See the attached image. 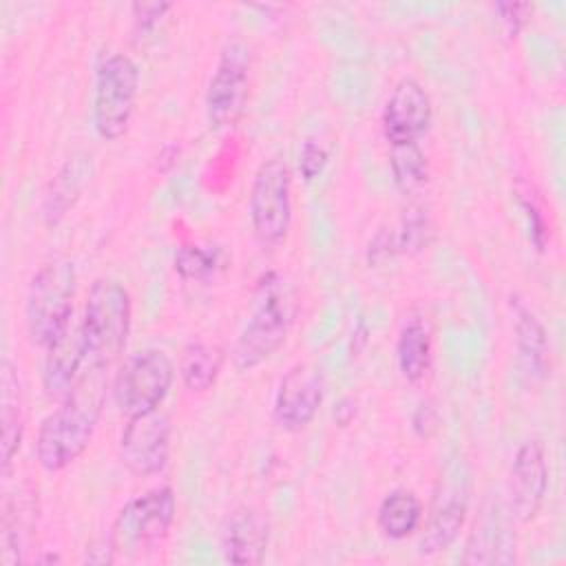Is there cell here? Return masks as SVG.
I'll return each mask as SVG.
<instances>
[{"mask_svg": "<svg viewBox=\"0 0 566 566\" xmlns=\"http://www.w3.org/2000/svg\"><path fill=\"white\" fill-rule=\"evenodd\" d=\"M531 11H533V7L528 2H497L495 4V13L511 38H515L520 33V29L526 24Z\"/></svg>", "mask_w": 566, "mask_h": 566, "instance_id": "obj_29", "label": "cell"}, {"mask_svg": "<svg viewBox=\"0 0 566 566\" xmlns=\"http://www.w3.org/2000/svg\"><path fill=\"white\" fill-rule=\"evenodd\" d=\"M398 371L409 382H420L431 367V334L420 318H409L396 340Z\"/></svg>", "mask_w": 566, "mask_h": 566, "instance_id": "obj_20", "label": "cell"}, {"mask_svg": "<svg viewBox=\"0 0 566 566\" xmlns=\"http://www.w3.org/2000/svg\"><path fill=\"white\" fill-rule=\"evenodd\" d=\"M515 559V533L502 513H484L471 531L464 564H511Z\"/></svg>", "mask_w": 566, "mask_h": 566, "instance_id": "obj_17", "label": "cell"}, {"mask_svg": "<svg viewBox=\"0 0 566 566\" xmlns=\"http://www.w3.org/2000/svg\"><path fill=\"white\" fill-rule=\"evenodd\" d=\"M130 323L133 301L128 290L117 279H95L88 287L80 321L88 365L111 367L126 347Z\"/></svg>", "mask_w": 566, "mask_h": 566, "instance_id": "obj_3", "label": "cell"}, {"mask_svg": "<svg viewBox=\"0 0 566 566\" xmlns=\"http://www.w3.org/2000/svg\"><path fill=\"white\" fill-rule=\"evenodd\" d=\"M548 489V462L539 440H526L517 447L509 471L511 515L517 522H531L544 502Z\"/></svg>", "mask_w": 566, "mask_h": 566, "instance_id": "obj_14", "label": "cell"}, {"mask_svg": "<svg viewBox=\"0 0 566 566\" xmlns=\"http://www.w3.org/2000/svg\"><path fill=\"white\" fill-rule=\"evenodd\" d=\"M0 447H2V469L7 471L13 455L18 453L24 436V407L22 389L15 367L4 358L0 367Z\"/></svg>", "mask_w": 566, "mask_h": 566, "instance_id": "obj_19", "label": "cell"}, {"mask_svg": "<svg viewBox=\"0 0 566 566\" xmlns=\"http://www.w3.org/2000/svg\"><path fill=\"white\" fill-rule=\"evenodd\" d=\"M325 396L323 374L312 363L292 365L274 396V420L285 431L305 429L318 413Z\"/></svg>", "mask_w": 566, "mask_h": 566, "instance_id": "obj_13", "label": "cell"}, {"mask_svg": "<svg viewBox=\"0 0 566 566\" xmlns=\"http://www.w3.org/2000/svg\"><path fill=\"white\" fill-rule=\"evenodd\" d=\"M517 199H520V206L524 208L526 212V219H528V237L533 241V245L542 252L548 243V226H546V219H544V212L542 208L537 206L535 197L528 195V192H517Z\"/></svg>", "mask_w": 566, "mask_h": 566, "instance_id": "obj_27", "label": "cell"}, {"mask_svg": "<svg viewBox=\"0 0 566 566\" xmlns=\"http://www.w3.org/2000/svg\"><path fill=\"white\" fill-rule=\"evenodd\" d=\"M250 86V51L232 40L221 49L206 88V117L212 128H230L243 115Z\"/></svg>", "mask_w": 566, "mask_h": 566, "instance_id": "obj_10", "label": "cell"}, {"mask_svg": "<svg viewBox=\"0 0 566 566\" xmlns=\"http://www.w3.org/2000/svg\"><path fill=\"white\" fill-rule=\"evenodd\" d=\"M170 9H172V4H168V2H137V4H133V18H135L137 33L153 31Z\"/></svg>", "mask_w": 566, "mask_h": 566, "instance_id": "obj_30", "label": "cell"}, {"mask_svg": "<svg viewBox=\"0 0 566 566\" xmlns=\"http://www.w3.org/2000/svg\"><path fill=\"white\" fill-rule=\"evenodd\" d=\"M91 157H73L69 159L60 172L53 177L46 197H44V217L49 223H55L80 197L84 181L91 175Z\"/></svg>", "mask_w": 566, "mask_h": 566, "instance_id": "obj_23", "label": "cell"}, {"mask_svg": "<svg viewBox=\"0 0 566 566\" xmlns=\"http://www.w3.org/2000/svg\"><path fill=\"white\" fill-rule=\"evenodd\" d=\"M431 219L422 208H409L402 214L400 228L394 230L398 252H418L431 241Z\"/></svg>", "mask_w": 566, "mask_h": 566, "instance_id": "obj_25", "label": "cell"}, {"mask_svg": "<svg viewBox=\"0 0 566 566\" xmlns=\"http://www.w3.org/2000/svg\"><path fill=\"white\" fill-rule=\"evenodd\" d=\"M433 119V104L424 86L413 77H402L382 106V135L389 146L418 144Z\"/></svg>", "mask_w": 566, "mask_h": 566, "instance_id": "obj_12", "label": "cell"}, {"mask_svg": "<svg viewBox=\"0 0 566 566\" xmlns=\"http://www.w3.org/2000/svg\"><path fill=\"white\" fill-rule=\"evenodd\" d=\"M223 367V349L203 340H192L179 358V376L190 391H208Z\"/></svg>", "mask_w": 566, "mask_h": 566, "instance_id": "obj_22", "label": "cell"}, {"mask_svg": "<svg viewBox=\"0 0 566 566\" xmlns=\"http://www.w3.org/2000/svg\"><path fill=\"white\" fill-rule=\"evenodd\" d=\"M42 363V387L44 394L53 400H62L86 367V345L82 336V325L73 323L49 343Z\"/></svg>", "mask_w": 566, "mask_h": 566, "instance_id": "obj_15", "label": "cell"}, {"mask_svg": "<svg viewBox=\"0 0 566 566\" xmlns=\"http://www.w3.org/2000/svg\"><path fill=\"white\" fill-rule=\"evenodd\" d=\"M296 316V301L290 285L274 272L265 274L256 287L250 314L234 340L232 365L250 371L272 358L285 343Z\"/></svg>", "mask_w": 566, "mask_h": 566, "instance_id": "obj_2", "label": "cell"}, {"mask_svg": "<svg viewBox=\"0 0 566 566\" xmlns=\"http://www.w3.org/2000/svg\"><path fill=\"white\" fill-rule=\"evenodd\" d=\"M139 93V69L126 53H111L95 71L91 119L95 133L106 139H119L130 124Z\"/></svg>", "mask_w": 566, "mask_h": 566, "instance_id": "obj_5", "label": "cell"}, {"mask_svg": "<svg viewBox=\"0 0 566 566\" xmlns=\"http://www.w3.org/2000/svg\"><path fill=\"white\" fill-rule=\"evenodd\" d=\"M515 347L522 371L531 380H544L551 374V343L546 327L522 303H515Z\"/></svg>", "mask_w": 566, "mask_h": 566, "instance_id": "obj_18", "label": "cell"}, {"mask_svg": "<svg viewBox=\"0 0 566 566\" xmlns=\"http://www.w3.org/2000/svg\"><path fill=\"white\" fill-rule=\"evenodd\" d=\"M75 283V265L66 259L49 261L33 274L24 303L27 334L33 345L46 347L71 325Z\"/></svg>", "mask_w": 566, "mask_h": 566, "instance_id": "obj_4", "label": "cell"}, {"mask_svg": "<svg viewBox=\"0 0 566 566\" xmlns=\"http://www.w3.org/2000/svg\"><path fill=\"white\" fill-rule=\"evenodd\" d=\"M175 270L186 281H206L217 270V252L201 245H179L175 252Z\"/></svg>", "mask_w": 566, "mask_h": 566, "instance_id": "obj_26", "label": "cell"}, {"mask_svg": "<svg viewBox=\"0 0 566 566\" xmlns=\"http://www.w3.org/2000/svg\"><path fill=\"white\" fill-rule=\"evenodd\" d=\"M175 380V363L161 349L148 347L130 354L115 380L113 400L122 416L135 418L157 411Z\"/></svg>", "mask_w": 566, "mask_h": 566, "instance_id": "obj_7", "label": "cell"}, {"mask_svg": "<svg viewBox=\"0 0 566 566\" xmlns=\"http://www.w3.org/2000/svg\"><path fill=\"white\" fill-rule=\"evenodd\" d=\"M389 170L394 186L402 195H413L418 192L427 179H429V168H427V155L422 153L420 144H402V146H391L389 153Z\"/></svg>", "mask_w": 566, "mask_h": 566, "instance_id": "obj_24", "label": "cell"}, {"mask_svg": "<svg viewBox=\"0 0 566 566\" xmlns=\"http://www.w3.org/2000/svg\"><path fill=\"white\" fill-rule=\"evenodd\" d=\"M471 469L464 460H451L433 489V497L422 524L418 548L422 555L447 551L460 535L471 504Z\"/></svg>", "mask_w": 566, "mask_h": 566, "instance_id": "obj_6", "label": "cell"}, {"mask_svg": "<svg viewBox=\"0 0 566 566\" xmlns=\"http://www.w3.org/2000/svg\"><path fill=\"white\" fill-rule=\"evenodd\" d=\"M250 223L263 245H276L292 223V170L283 157L259 164L248 199Z\"/></svg>", "mask_w": 566, "mask_h": 566, "instance_id": "obj_9", "label": "cell"}, {"mask_svg": "<svg viewBox=\"0 0 566 566\" xmlns=\"http://www.w3.org/2000/svg\"><path fill=\"white\" fill-rule=\"evenodd\" d=\"M108 367L88 365L40 424L35 438V458L46 473H57L71 467L91 444L99 416L106 402Z\"/></svg>", "mask_w": 566, "mask_h": 566, "instance_id": "obj_1", "label": "cell"}, {"mask_svg": "<svg viewBox=\"0 0 566 566\" xmlns=\"http://www.w3.org/2000/svg\"><path fill=\"white\" fill-rule=\"evenodd\" d=\"M436 424H438V413L436 409L429 405V402H420L418 409L413 411V418H411V427L413 431L420 436V438H427L436 431Z\"/></svg>", "mask_w": 566, "mask_h": 566, "instance_id": "obj_31", "label": "cell"}, {"mask_svg": "<svg viewBox=\"0 0 566 566\" xmlns=\"http://www.w3.org/2000/svg\"><path fill=\"white\" fill-rule=\"evenodd\" d=\"M327 159H329V153L325 150L323 144L314 142V139H305L301 150H298V170H301V177L305 181H312L316 179L325 166H327Z\"/></svg>", "mask_w": 566, "mask_h": 566, "instance_id": "obj_28", "label": "cell"}, {"mask_svg": "<svg viewBox=\"0 0 566 566\" xmlns=\"http://www.w3.org/2000/svg\"><path fill=\"white\" fill-rule=\"evenodd\" d=\"M376 520L389 539H405L422 524V502L413 491L394 489L382 497Z\"/></svg>", "mask_w": 566, "mask_h": 566, "instance_id": "obj_21", "label": "cell"}, {"mask_svg": "<svg viewBox=\"0 0 566 566\" xmlns=\"http://www.w3.org/2000/svg\"><path fill=\"white\" fill-rule=\"evenodd\" d=\"M177 517V497L170 486H155L128 500L117 513L111 539L117 553H142L161 544Z\"/></svg>", "mask_w": 566, "mask_h": 566, "instance_id": "obj_8", "label": "cell"}, {"mask_svg": "<svg viewBox=\"0 0 566 566\" xmlns=\"http://www.w3.org/2000/svg\"><path fill=\"white\" fill-rule=\"evenodd\" d=\"M115 553H117V548L113 546V539H111V535L108 537H104V539H97V542H93L88 548H86V562L88 564H111V562H115Z\"/></svg>", "mask_w": 566, "mask_h": 566, "instance_id": "obj_32", "label": "cell"}, {"mask_svg": "<svg viewBox=\"0 0 566 566\" xmlns=\"http://www.w3.org/2000/svg\"><path fill=\"white\" fill-rule=\"evenodd\" d=\"M170 438V420L159 409L128 418L117 444L119 460L133 475H155L168 464Z\"/></svg>", "mask_w": 566, "mask_h": 566, "instance_id": "obj_11", "label": "cell"}, {"mask_svg": "<svg viewBox=\"0 0 566 566\" xmlns=\"http://www.w3.org/2000/svg\"><path fill=\"white\" fill-rule=\"evenodd\" d=\"M270 542L268 520L252 506L232 511L221 531V551L230 564H261Z\"/></svg>", "mask_w": 566, "mask_h": 566, "instance_id": "obj_16", "label": "cell"}]
</instances>
